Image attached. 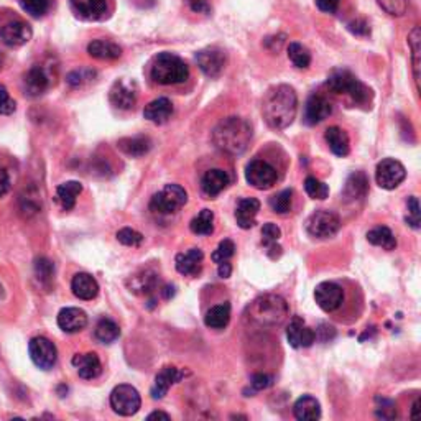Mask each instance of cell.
I'll use <instances>...</instances> for the list:
<instances>
[{"instance_id": "cell-1", "label": "cell", "mask_w": 421, "mask_h": 421, "mask_svg": "<svg viewBox=\"0 0 421 421\" xmlns=\"http://www.w3.org/2000/svg\"><path fill=\"white\" fill-rule=\"evenodd\" d=\"M298 110V97L295 89L279 84L268 89L262 102V114L265 122L275 131H281L293 124Z\"/></svg>"}, {"instance_id": "cell-2", "label": "cell", "mask_w": 421, "mask_h": 421, "mask_svg": "<svg viewBox=\"0 0 421 421\" xmlns=\"http://www.w3.org/2000/svg\"><path fill=\"white\" fill-rule=\"evenodd\" d=\"M252 129L240 117H227L221 120L213 131V143L226 155H240L247 150Z\"/></svg>"}, {"instance_id": "cell-3", "label": "cell", "mask_w": 421, "mask_h": 421, "mask_svg": "<svg viewBox=\"0 0 421 421\" xmlns=\"http://www.w3.org/2000/svg\"><path fill=\"white\" fill-rule=\"evenodd\" d=\"M288 316V304L276 295H263L250 303L247 308V317L250 322L261 328H273L280 326Z\"/></svg>"}, {"instance_id": "cell-4", "label": "cell", "mask_w": 421, "mask_h": 421, "mask_svg": "<svg viewBox=\"0 0 421 421\" xmlns=\"http://www.w3.org/2000/svg\"><path fill=\"white\" fill-rule=\"evenodd\" d=\"M150 78L161 86L181 84L190 78V68L180 56L173 53H160L150 66Z\"/></svg>"}, {"instance_id": "cell-5", "label": "cell", "mask_w": 421, "mask_h": 421, "mask_svg": "<svg viewBox=\"0 0 421 421\" xmlns=\"http://www.w3.org/2000/svg\"><path fill=\"white\" fill-rule=\"evenodd\" d=\"M328 88L336 94H346L352 99L354 104L365 106L372 99V89L354 76L347 69H336L329 74Z\"/></svg>"}, {"instance_id": "cell-6", "label": "cell", "mask_w": 421, "mask_h": 421, "mask_svg": "<svg viewBox=\"0 0 421 421\" xmlns=\"http://www.w3.org/2000/svg\"><path fill=\"white\" fill-rule=\"evenodd\" d=\"M188 203V192L180 185H167L154 195L150 209L158 214H174Z\"/></svg>"}, {"instance_id": "cell-7", "label": "cell", "mask_w": 421, "mask_h": 421, "mask_svg": "<svg viewBox=\"0 0 421 421\" xmlns=\"http://www.w3.org/2000/svg\"><path fill=\"white\" fill-rule=\"evenodd\" d=\"M341 229V219L333 210L320 209L306 219L308 234L316 239H328Z\"/></svg>"}, {"instance_id": "cell-8", "label": "cell", "mask_w": 421, "mask_h": 421, "mask_svg": "<svg viewBox=\"0 0 421 421\" xmlns=\"http://www.w3.org/2000/svg\"><path fill=\"white\" fill-rule=\"evenodd\" d=\"M110 406L120 416L135 415L142 406L140 393L132 385H117L110 393Z\"/></svg>"}, {"instance_id": "cell-9", "label": "cell", "mask_w": 421, "mask_h": 421, "mask_svg": "<svg viewBox=\"0 0 421 421\" xmlns=\"http://www.w3.org/2000/svg\"><path fill=\"white\" fill-rule=\"evenodd\" d=\"M138 99V86L133 79L122 78L112 84L109 91V101L115 109L131 110L135 107Z\"/></svg>"}, {"instance_id": "cell-10", "label": "cell", "mask_w": 421, "mask_h": 421, "mask_svg": "<svg viewBox=\"0 0 421 421\" xmlns=\"http://www.w3.org/2000/svg\"><path fill=\"white\" fill-rule=\"evenodd\" d=\"M276 170L265 160H252L245 168V180L255 190H268L276 183Z\"/></svg>"}, {"instance_id": "cell-11", "label": "cell", "mask_w": 421, "mask_h": 421, "mask_svg": "<svg viewBox=\"0 0 421 421\" xmlns=\"http://www.w3.org/2000/svg\"><path fill=\"white\" fill-rule=\"evenodd\" d=\"M406 178V170L400 161L393 158H385L377 165L375 170V180L383 190H395Z\"/></svg>"}, {"instance_id": "cell-12", "label": "cell", "mask_w": 421, "mask_h": 421, "mask_svg": "<svg viewBox=\"0 0 421 421\" xmlns=\"http://www.w3.org/2000/svg\"><path fill=\"white\" fill-rule=\"evenodd\" d=\"M28 351L33 364L42 370H50L55 367L58 361V351L50 339L43 338V336L33 338L28 344Z\"/></svg>"}, {"instance_id": "cell-13", "label": "cell", "mask_w": 421, "mask_h": 421, "mask_svg": "<svg viewBox=\"0 0 421 421\" xmlns=\"http://www.w3.org/2000/svg\"><path fill=\"white\" fill-rule=\"evenodd\" d=\"M315 299L317 306H320L322 311L333 313L342 304L344 291L338 283H333V281H322V283L316 286Z\"/></svg>"}, {"instance_id": "cell-14", "label": "cell", "mask_w": 421, "mask_h": 421, "mask_svg": "<svg viewBox=\"0 0 421 421\" xmlns=\"http://www.w3.org/2000/svg\"><path fill=\"white\" fill-rule=\"evenodd\" d=\"M195 60L208 78H217L226 68V53L219 48H204L196 53Z\"/></svg>"}, {"instance_id": "cell-15", "label": "cell", "mask_w": 421, "mask_h": 421, "mask_svg": "<svg viewBox=\"0 0 421 421\" xmlns=\"http://www.w3.org/2000/svg\"><path fill=\"white\" fill-rule=\"evenodd\" d=\"M31 37H33V31L31 26L22 20H13L8 22L0 28V40L10 48L22 47V44L28 43Z\"/></svg>"}, {"instance_id": "cell-16", "label": "cell", "mask_w": 421, "mask_h": 421, "mask_svg": "<svg viewBox=\"0 0 421 421\" xmlns=\"http://www.w3.org/2000/svg\"><path fill=\"white\" fill-rule=\"evenodd\" d=\"M286 339H288L291 347L304 349V347H310L315 344L316 336H315V331L304 324V321L302 320V317L295 316V317H291L288 328H286Z\"/></svg>"}, {"instance_id": "cell-17", "label": "cell", "mask_w": 421, "mask_h": 421, "mask_svg": "<svg viewBox=\"0 0 421 421\" xmlns=\"http://www.w3.org/2000/svg\"><path fill=\"white\" fill-rule=\"evenodd\" d=\"M185 372L176 369V367H163L158 375H156L154 387H151V397L155 398V400H160V398H163L167 395L170 387L174 385L176 382H180V380L185 377Z\"/></svg>"}, {"instance_id": "cell-18", "label": "cell", "mask_w": 421, "mask_h": 421, "mask_svg": "<svg viewBox=\"0 0 421 421\" xmlns=\"http://www.w3.org/2000/svg\"><path fill=\"white\" fill-rule=\"evenodd\" d=\"M333 112L329 101L322 96H311L304 106V122L308 125H316L328 119Z\"/></svg>"}, {"instance_id": "cell-19", "label": "cell", "mask_w": 421, "mask_h": 421, "mask_svg": "<svg viewBox=\"0 0 421 421\" xmlns=\"http://www.w3.org/2000/svg\"><path fill=\"white\" fill-rule=\"evenodd\" d=\"M203 261H204V254L201 249H190L188 252L178 254L176 261H174V265H176V270L181 273V275L186 276H195L198 275L203 268Z\"/></svg>"}, {"instance_id": "cell-20", "label": "cell", "mask_w": 421, "mask_h": 421, "mask_svg": "<svg viewBox=\"0 0 421 421\" xmlns=\"http://www.w3.org/2000/svg\"><path fill=\"white\" fill-rule=\"evenodd\" d=\"M58 326L65 333H79L88 326V315L79 308H65L58 315Z\"/></svg>"}, {"instance_id": "cell-21", "label": "cell", "mask_w": 421, "mask_h": 421, "mask_svg": "<svg viewBox=\"0 0 421 421\" xmlns=\"http://www.w3.org/2000/svg\"><path fill=\"white\" fill-rule=\"evenodd\" d=\"M50 88V79L48 74L44 73L43 68L40 66H33L28 69V73L24 78V91L28 97H38L48 91Z\"/></svg>"}, {"instance_id": "cell-22", "label": "cell", "mask_w": 421, "mask_h": 421, "mask_svg": "<svg viewBox=\"0 0 421 421\" xmlns=\"http://www.w3.org/2000/svg\"><path fill=\"white\" fill-rule=\"evenodd\" d=\"M73 365L78 370L81 379L86 380H92L96 377H99L102 372V364L97 357V354L94 352H88V354H76L73 357Z\"/></svg>"}, {"instance_id": "cell-23", "label": "cell", "mask_w": 421, "mask_h": 421, "mask_svg": "<svg viewBox=\"0 0 421 421\" xmlns=\"http://www.w3.org/2000/svg\"><path fill=\"white\" fill-rule=\"evenodd\" d=\"M76 15L84 20H101L107 12V0H69Z\"/></svg>"}, {"instance_id": "cell-24", "label": "cell", "mask_w": 421, "mask_h": 421, "mask_svg": "<svg viewBox=\"0 0 421 421\" xmlns=\"http://www.w3.org/2000/svg\"><path fill=\"white\" fill-rule=\"evenodd\" d=\"M261 210V201L255 198H244L237 203L236 221L240 229H250L255 226V217Z\"/></svg>"}, {"instance_id": "cell-25", "label": "cell", "mask_w": 421, "mask_h": 421, "mask_svg": "<svg viewBox=\"0 0 421 421\" xmlns=\"http://www.w3.org/2000/svg\"><path fill=\"white\" fill-rule=\"evenodd\" d=\"M229 174H227L224 170L214 168L209 170L208 173L203 176V181H201V188H203V192L209 198H214V196L221 195V192L229 186Z\"/></svg>"}, {"instance_id": "cell-26", "label": "cell", "mask_w": 421, "mask_h": 421, "mask_svg": "<svg viewBox=\"0 0 421 421\" xmlns=\"http://www.w3.org/2000/svg\"><path fill=\"white\" fill-rule=\"evenodd\" d=\"M71 290H73L74 297L79 299H94L99 293V285L96 279L89 273H76L71 281Z\"/></svg>"}, {"instance_id": "cell-27", "label": "cell", "mask_w": 421, "mask_h": 421, "mask_svg": "<svg viewBox=\"0 0 421 421\" xmlns=\"http://www.w3.org/2000/svg\"><path fill=\"white\" fill-rule=\"evenodd\" d=\"M173 115V104L168 97H158L151 101L149 106L143 109V117L156 125L168 122V119Z\"/></svg>"}, {"instance_id": "cell-28", "label": "cell", "mask_w": 421, "mask_h": 421, "mask_svg": "<svg viewBox=\"0 0 421 421\" xmlns=\"http://www.w3.org/2000/svg\"><path fill=\"white\" fill-rule=\"evenodd\" d=\"M88 53L96 60L114 61L122 56V48L119 44L109 42V40H94L88 44Z\"/></svg>"}, {"instance_id": "cell-29", "label": "cell", "mask_w": 421, "mask_h": 421, "mask_svg": "<svg viewBox=\"0 0 421 421\" xmlns=\"http://www.w3.org/2000/svg\"><path fill=\"white\" fill-rule=\"evenodd\" d=\"M367 191H369V180H367L365 173L356 172L347 178L342 196L346 201H357L365 198Z\"/></svg>"}, {"instance_id": "cell-30", "label": "cell", "mask_w": 421, "mask_h": 421, "mask_svg": "<svg viewBox=\"0 0 421 421\" xmlns=\"http://www.w3.org/2000/svg\"><path fill=\"white\" fill-rule=\"evenodd\" d=\"M293 413L297 420L315 421L321 418V405L315 397L303 395L299 397L293 406Z\"/></svg>"}, {"instance_id": "cell-31", "label": "cell", "mask_w": 421, "mask_h": 421, "mask_svg": "<svg viewBox=\"0 0 421 421\" xmlns=\"http://www.w3.org/2000/svg\"><path fill=\"white\" fill-rule=\"evenodd\" d=\"M117 145L125 155L133 156V158H140V156L147 155L150 151L151 140L145 135H137L122 138V140H119Z\"/></svg>"}, {"instance_id": "cell-32", "label": "cell", "mask_w": 421, "mask_h": 421, "mask_svg": "<svg viewBox=\"0 0 421 421\" xmlns=\"http://www.w3.org/2000/svg\"><path fill=\"white\" fill-rule=\"evenodd\" d=\"M326 142H328L331 151L336 156H347L351 151V142H349V135L342 129L339 127H329L326 131Z\"/></svg>"}, {"instance_id": "cell-33", "label": "cell", "mask_w": 421, "mask_h": 421, "mask_svg": "<svg viewBox=\"0 0 421 421\" xmlns=\"http://www.w3.org/2000/svg\"><path fill=\"white\" fill-rule=\"evenodd\" d=\"M83 191V185L79 181H66L56 188V201L65 210L73 209L76 199Z\"/></svg>"}, {"instance_id": "cell-34", "label": "cell", "mask_w": 421, "mask_h": 421, "mask_svg": "<svg viewBox=\"0 0 421 421\" xmlns=\"http://www.w3.org/2000/svg\"><path fill=\"white\" fill-rule=\"evenodd\" d=\"M231 321V304L222 303L216 304L206 313L204 322L210 329H224Z\"/></svg>"}, {"instance_id": "cell-35", "label": "cell", "mask_w": 421, "mask_h": 421, "mask_svg": "<svg viewBox=\"0 0 421 421\" xmlns=\"http://www.w3.org/2000/svg\"><path fill=\"white\" fill-rule=\"evenodd\" d=\"M127 285L131 291H135V293H151V291L156 290V286H158V276H156V273L154 272L145 270L135 276H132Z\"/></svg>"}, {"instance_id": "cell-36", "label": "cell", "mask_w": 421, "mask_h": 421, "mask_svg": "<svg viewBox=\"0 0 421 421\" xmlns=\"http://www.w3.org/2000/svg\"><path fill=\"white\" fill-rule=\"evenodd\" d=\"M367 240H369L372 245H377V247H382L385 250H393L397 247L395 236L385 226L374 227V229L367 232Z\"/></svg>"}, {"instance_id": "cell-37", "label": "cell", "mask_w": 421, "mask_h": 421, "mask_svg": "<svg viewBox=\"0 0 421 421\" xmlns=\"http://www.w3.org/2000/svg\"><path fill=\"white\" fill-rule=\"evenodd\" d=\"M120 338V328L115 321L104 317L96 326V339L102 344H112Z\"/></svg>"}, {"instance_id": "cell-38", "label": "cell", "mask_w": 421, "mask_h": 421, "mask_svg": "<svg viewBox=\"0 0 421 421\" xmlns=\"http://www.w3.org/2000/svg\"><path fill=\"white\" fill-rule=\"evenodd\" d=\"M190 229L196 236H210L214 232V213L210 209H203L192 219Z\"/></svg>"}, {"instance_id": "cell-39", "label": "cell", "mask_w": 421, "mask_h": 421, "mask_svg": "<svg viewBox=\"0 0 421 421\" xmlns=\"http://www.w3.org/2000/svg\"><path fill=\"white\" fill-rule=\"evenodd\" d=\"M35 276L44 288H51L53 276H55V265L47 257H40L35 261Z\"/></svg>"}, {"instance_id": "cell-40", "label": "cell", "mask_w": 421, "mask_h": 421, "mask_svg": "<svg viewBox=\"0 0 421 421\" xmlns=\"http://www.w3.org/2000/svg\"><path fill=\"white\" fill-rule=\"evenodd\" d=\"M280 237H281V231H280V227L276 226V224H273V222L263 224L262 242H263V245L267 247L268 255H272V252H275V250L279 254H281V247L279 244H276Z\"/></svg>"}, {"instance_id": "cell-41", "label": "cell", "mask_w": 421, "mask_h": 421, "mask_svg": "<svg viewBox=\"0 0 421 421\" xmlns=\"http://www.w3.org/2000/svg\"><path fill=\"white\" fill-rule=\"evenodd\" d=\"M408 43H410V50H411V60H413V73H415L416 89L420 91V51H421L420 26H415V28L411 30V33L408 37Z\"/></svg>"}, {"instance_id": "cell-42", "label": "cell", "mask_w": 421, "mask_h": 421, "mask_svg": "<svg viewBox=\"0 0 421 421\" xmlns=\"http://www.w3.org/2000/svg\"><path fill=\"white\" fill-rule=\"evenodd\" d=\"M288 58L298 69H306L311 65V53L302 43H290Z\"/></svg>"}, {"instance_id": "cell-43", "label": "cell", "mask_w": 421, "mask_h": 421, "mask_svg": "<svg viewBox=\"0 0 421 421\" xmlns=\"http://www.w3.org/2000/svg\"><path fill=\"white\" fill-rule=\"evenodd\" d=\"M293 201V190H283L270 198V208L276 214H288Z\"/></svg>"}, {"instance_id": "cell-44", "label": "cell", "mask_w": 421, "mask_h": 421, "mask_svg": "<svg viewBox=\"0 0 421 421\" xmlns=\"http://www.w3.org/2000/svg\"><path fill=\"white\" fill-rule=\"evenodd\" d=\"M304 190H306L308 196L313 199H326L329 196V186L315 176H308L304 180Z\"/></svg>"}, {"instance_id": "cell-45", "label": "cell", "mask_w": 421, "mask_h": 421, "mask_svg": "<svg viewBox=\"0 0 421 421\" xmlns=\"http://www.w3.org/2000/svg\"><path fill=\"white\" fill-rule=\"evenodd\" d=\"M234 254H236L234 242H232L231 239H224L221 244L217 245V249L214 250L213 255H210V258H213V262H216V263L229 262V258L234 257Z\"/></svg>"}, {"instance_id": "cell-46", "label": "cell", "mask_w": 421, "mask_h": 421, "mask_svg": "<svg viewBox=\"0 0 421 421\" xmlns=\"http://www.w3.org/2000/svg\"><path fill=\"white\" fill-rule=\"evenodd\" d=\"M20 3L26 13L37 19L43 17L50 8V0H20Z\"/></svg>"}, {"instance_id": "cell-47", "label": "cell", "mask_w": 421, "mask_h": 421, "mask_svg": "<svg viewBox=\"0 0 421 421\" xmlns=\"http://www.w3.org/2000/svg\"><path fill=\"white\" fill-rule=\"evenodd\" d=\"M406 208H408V216H406V224L413 229H420V222H421V210H420V201L416 196H410L408 201H406Z\"/></svg>"}, {"instance_id": "cell-48", "label": "cell", "mask_w": 421, "mask_h": 421, "mask_svg": "<svg viewBox=\"0 0 421 421\" xmlns=\"http://www.w3.org/2000/svg\"><path fill=\"white\" fill-rule=\"evenodd\" d=\"M117 240L120 244L127 245V247H138V245H142L143 236L140 232L131 229V227H124V229L117 232Z\"/></svg>"}, {"instance_id": "cell-49", "label": "cell", "mask_w": 421, "mask_h": 421, "mask_svg": "<svg viewBox=\"0 0 421 421\" xmlns=\"http://www.w3.org/2000/svg\"><path fill=\"white\" fill-rule=\"evenodd\" d=\"M377 2L388 15L393 17H402L408 7V0H377Z\"/></svg>"}, {"instance_id": "cell-50", "label": "cell", "mask_w": 421, "mask_h": 421, "mask_svg": "<svg viewBox=\"0 0 421 421\" xmlns=\"http://www.w3.org/2000/svg\"><path fill=\"white\" fill-rule=\"evenodd\" d=\"M94 76H96V73L92 69H76L66 76V81H68L69 86L81 88L84 83H89Z\"/></svg>"}, {"instance_id": "cell-51", "label": "cell", "mask_w": 421, "mask_h": 421, "mask_svg": "<svg viewBox=\"0 0 421 421\" xmlns=\"http://www.w3.org/2000/svg\"><path fill=\"white\" fill-rule=\"evenodd\" d=\"M377 402L380 403V405L377 406V410H375V413H377L379 418H382V420H393V418H397V405H395V402L385 400V398H377Z\"/></svg>"}, {"instance_id": "cell-52", "label": "cell", "mask_w": 421, "mask_h": 421, "mask_svg": "<svg viewBox=\"0 0 421 421\" xmlns=\"http://www.w3.org/2000/svg\"><path fill=\"white\" fill-rule=\"evenodd\" d=\"M17 109V104L15 101L12 99L10 94H8V91L6 89V86H2L0 84V114L2 115H10L15 112Z\"/></svg>"}, {"instance_id": "cell-53", "label": "cell", "mask_w": 421, "mask_h": 421, "mask_svg": "<svg viewBox=\"0 0 421 421\" xmlns=\"http://www.w3.org/2000/svg\"><path fill=\"white\" fill-rule=\"evenodd\" d=\"M272 383H273V377H270V375L267 374H254L252 379H250V385H252L254 390L257 392L265 390V388L270 387Z\"/></svg>"}, {"instance_id": "cell-54", "label": "cell", "mask_w": 421, "mask_h": 421, "mask_svg": "<svg viewBox=\"0 0 421 421\" xmlns=\"http://www.w3.org/2000/svg\"><path fill=\"white\" fill-rule=\"evenodd\" d=\"M347 28L351 33L357 35V37H367V35H370V26L365 20H354L347 25Z\"/></svg>"}, {"instance_id": "cell-55", "label": "cell", "mask_w": 421, "mask_h": 421, "mask_svg": "<svg viewBox=\"0 0 421 421\" xmlns=\"http://www.w3.org/2000/svg\"><path fill=\"white\" fill-rule=\"evenodd\" d=\"M315 336H316V338H320L322 342H329L331 339H333L334 336H336V331H334L333 326L321 324V326H320V329H317L316 333H315Z\"/></svg>"}, {"instance_id": "cell-56", "label": "cell", "mask_w": 421, "mask_h": 421, "mask_svg": "<svg viewBox=\"0 0 421 421\" xmlns=\"http://www.w3.org/2000/svg\"><path fill=\"white\" fill-rule=\"evenodd\" d=\"M188 2H190V7L192 12L204 13V15L210 13V6H209L208 0H188Z\"/></svg>"}, {"instance_id": "cell-57", "label": "cell", "mask_w": 421, "mask_h": 421, "mask_svg": "<svg viewBox=\"0 0 421 421\" xmlns=\"http://www.w3.org/2000/svg\"><path fill=\"white\" fill-rule=\"evenodd\" d=\"M316 6L321 12L334 13L339 7V0H316Z\"/></svg>"}, {"instance_id": "cell-58", "label": "cell", "mask_w": 421, "mask_h": 421, "mask_svg": "<svg viewBox=\"0 0 421 421\" xmlns=\"http://www.w3.org/2000/svg\"><path fill=\"white\" fill-rule=\"evenodd\" d=\"M10 190V178H8V173L3 168H0V198L3 195H7V191Z\"/></svg>"}, {"instance_id": "cell-59", "label": "cell", "mask_w": 421, "mask_h": 421, "mask_svg": "<svg viewBox=\"0 0 421 421\" xmlns=\"http://www.w3.org/2000/svg\"><path fill=\"white\" fill-rule=\"evenodd\" d=\"M217 273H219V276H221V279H229L231 273H232V265H231L229 262L219 263V270H217Z\"/></svg>"}, {"instance_id": "cell-60", "label": "cell", "mask_w": 421, "mask_h": 421, "mask_svg": "<svg viewBox=\"0 0 421 421\" xmlns=\"http://www.w3.org/2000/svg\"><path fill=\"white\" fill-rule=\"evenodd\" d=\"M147 420L151 421V420H165L168 421L170 420V415L163 413V411H154V413H150L149 416H147Z\"/></svg>"}, {"instance_id": "cell-61", "label": "cell", "mask_w": 421, "mask_h": 421, "mask_svg": "<svg viewBox=\"0 0 421 421\" xmlns=\"http://www.w3.org/2000/svg\"><path fill=\"white\" fill-rule=\"evenodd\" d=\"M418 410H420V398H416L413 403V410H411V418L413 420L418 418Z\"/></svg>"}, {"instance_id": "cell-62", "label": "cell", "mask_w": 421, "mask_h": 421, "mask_svg": "<svg viewBox=\"0 0 421 421\" xmlns=\"http://www.w3.org/2000/svg\"><path fill=\"white\" fill-rule=\"evenodd\" d=\"M3 295H6V291H3V286L0 285V299H3Z\"/></svg>"}, {"instance_id": "cell-63", "label": "cell", "mask_w": 421, "mask_h": 421, "mask_svg": "<svg viewBox=\"0 0 421 421\" xmlns=\"http://www.w3.org/2000/svg\"><path fill=\"white\" fill-rule=\"evenodd\" d=\"M0 66H2V53H0Z\"/></svg>"}]
</instances>
